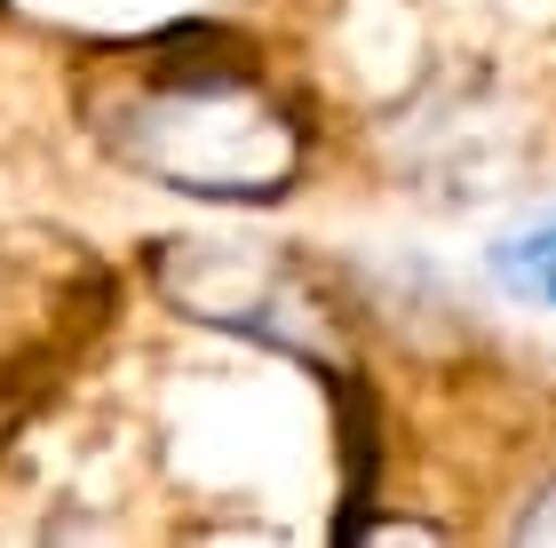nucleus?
<instances>
[{"label": "nucleus", "instance_id": "nucleus-1", "mask_svg": "<svg viewBox=\"0 0 556 548\" xmlns=\"http://www.w3.org/2000/svg\"><path fill=\"white\" fill-rule=\"evenodd\" d=\"M88 128L119 167L151 176L160 191L215 199V207H270L311 160L302 112L247 48L215 33H151L104 48L88 88Z\"/></svg>", "mask_w": 556, "mask_h": 548}, {"label": "nucleus", "instance_id": "nucleus-2", "mask_svg": "<svg viewBox=\"0 0 556 548\" xmlns=\"http://www.w3.org/2000/svg\"><path fill=\"white\" fill-rule=\"evenodd\" d=\"M493 279H501V294H517V303L556 310V222H533V231L501 239L493 246Z\"/></svg>", "mask_w": 556, "mask_h": 548}, {"label": "nucleus", "instance_id": "nucleus-3", "mask_svg": "<svg viewBox=\"0 0 556 548\" xmlns=\"http://www.w3.org/2000/svg\"><path fill=\"white\" fill-rule=\"evenodd\" d=\"M517 540H556V485L533 493V509L517 517Z\"/></svg>", "mask_w": 556, "mask_h": 548}]
</instances>
